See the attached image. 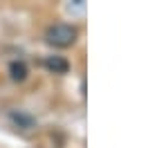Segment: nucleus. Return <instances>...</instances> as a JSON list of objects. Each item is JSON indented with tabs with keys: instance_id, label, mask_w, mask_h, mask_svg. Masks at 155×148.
I'll list each match as a JSON object with an SVG mask.
<instances>
[{
	"instance_id": "nucleus-1",
	"label": "nucleus",
	"mask_w": 155,
	"mask_h": 148,
	"mask_svg": "<svg viewBox=\"0 0 155 148\" xmlns=\"http://www.w3.org/2000/svg\"><path fill=\"white\" fill-rule=\"evenodd\" d=\"M77 36H79V29L74 25H68V23H56L52 27H47L45 31V40L54 47H70L77 43Z\"/></svg>"
},
{
	"instance_id": "nucleus-2",
	"label": "nucleus",
	"mask_w": 155,
	"mask_h": 148,
	"mask_svg": "<svg viewBox=\"0 0 155 148\" xmlns=\"http://www.w3.org/2000/svg\"><path fill=\"white\" fill-rule=\"evenodd\" d=\"M45 67L50 72H54V74H65L70 65H68V61L61 59V56H47L45 59Z\"/></svg>"
},
{
	"instance_id": "nucleus-3",
	"label": "nucleus",
	"mask_w": 155,
	"mask_h": 148,
	"mask_svg": "<svg viewBox=\"0 0 155 148\" xmlns=\"http://www.w3.org/2000/svg\"><path fill=\"white\" fill-rule=\"evenodd\" d=\"M9 74H12L14 81H23V79L27 76V65H25L23 61H14L12 65H9Z\"/></svg>"
}]
</instances>
